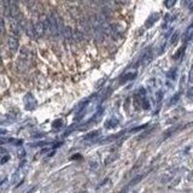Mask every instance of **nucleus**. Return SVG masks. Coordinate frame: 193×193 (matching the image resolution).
<instances>
[{"label": "nucleus", "mask_w": 193, "mask_h": 193, "mask_svg": "<svg viewBox=\"0 0 193 193\" xmlns=\"http://www.w3.org/2000/svg\"><path fill=\"white\" fill-rule=\"evenodd\" d=\"M21 24H22V27L24 28L26 33L28 34V36H30V37H33V39L36 36V34H35V28H34V26L32 24V22L24 21V22H21Z\"/></svg>", "instance_id": "nucleus-1"}, {"label": "nucleus", "mask_w": 193, "mask_h": 193, "mask_svg": "<svg viewBox=\"0 0 193 193\" xmlns=\"http://www.w3.org/2000/svg\"><path fill=\"white\" fill-rule=\"evenodd\" d=\"M7 46H9V50L11 52H16L18 50V40L13 36H9L7 37Z\"/></svg>", "instance_id": "nucleus-2"}, {"label": "nucleus", "mask_w": 193, "mask_h": 193, "mask_svg": "<svg viewBox=\"0 0 193 193\" xmlns=\"http://www.w3.org/2000/svg\"><path fill=\"white\" fill-rule=\"evenodd\" d=\"M34 28H35V34H36V36L40 37V36H42V35L45 34V26H44V22L37 21V22L35 23Z\"/></svg>", "instance_id": "nucleus-3"}, {"label": "nucleus", "mask_w": 193, "mask_h": 193, "mask_svg": "<svg viewBox=\"0 0 193 193\" xmlns=\"http://www.w3.org/2000/svg\"><path fill=\"white\" fill-rule=\"evenodd\" d=\"M26 107L28 110H34L36 107V101H35V99L30 94H28V96H26Z\"/></svg>", "instance_id": "nucleus-4"}, {"label": "nucleus", "mask_w": 193, "mask_h": 193, "mask_svg": "<svg viewBox=\"0 0 193 193\" xmlns=\"http://www.w3.org/2000/svg\"><path fill=\"white\" fill-rule=\"evenodd\" d=\"M136 77V72H127L126 75H123L121 77V83H125V82H128V81H132Z\"/></svg>", "instance_id": "nucleus-5"}, {"label": "nucleus", "mask_w": 193, "mask_h": 193, "mask_svg": "<svg viewBox=\"0 0 193 193\" xmlns=\"http://www.w3.org/2000/svg\"><path fill=\"white\" fill-rule=\"evenodd\" d=\"M117 125H118V121H117V120H115V118H110V120H107V121L105 122V128H107V129L115 128Z\"/></svg>", "instance_id": "nucleus-6"}, {"label": "nucleus", "mask_w": 193, "mask_h": 193, "mask_svg": "<svg viewBox=\"0 0 193 193\" xmlns=\"http://www.w3.org/2000/svg\"><path fill=\"white\" fill-rule=\"evenodd\" d=\"M99 134H100V132H99V130L91 132V133H88L87 135H85V140H91V139H94V138H96Z\"/></svg>", "instance_id": "nucleus-7"}, {"label": "nucleus", "mask_w": 193, "mask_h": 193, "mask_svg": "<svg viewBox=\"0 0 193 193\" xmlns=\"http://www.w3.org/2000/svg\"><path fill=\"white\" fill-rule=\"evenodd\" d=\"M185 48H186V46L184 45V46H181L179 50H177V52L174 54V59H180L181 58V56L184 54V52H185Z\"/></svg>", "instance_id": "nucleus-8"}, {"label": "nucleus", "mask_w": 193, "mask_h": 193, "mask_svg": "<svg viewBox=\"0 0 193 193\" xmlns=\"http://www.w3.org/2000/svg\"><path fill=\"white\" fill-rule=\"evenodd\" d=\"M177 129H179V127H176V128H171V129H169V130H167V132L163 134V140L168 139V138H169L170 135H173V134H174V133H175Z\"/></svg>", "instance_id": "nucleus-9"}, {"label": "nucleus", "mask_w": 193, "mask_h": 193, "mask_svg": "<svg viewBox=\"0 0 193 193\" xmlns=\"http://www.w3.org/2000/svg\"><path fill=\"white\" fill-rule=\"evenodd\" d=\"M103 112H104V107H100V109L96 112V115L92 117V121L94 122V121H96V120H99V117L103 115Z\"/></svg>", "instance_id": "nucleus-10"}, {"label": "nucleus", "mask_w": 193, "mask_h": 193, "mask_svg": "<svg viewBox=\"0 0 193 193\" xmlns=\"http://www.w3.org/2000/svg\"><path fill=\"white\" fill-rule=\"evenodd\" d=\"M142 177H144V175H138L136 177H134L130 182H129V186H133V185H136L139 181H141L142 180Z\"/></svg>", "instance_id": "nucleus-11"}, {"label": "nucleus", "mask_w": 193, "mask_h": 193, "mask_svg": "<svg viewBox=\"0 0 193 193\" xmlns=\"http://www.w3.org/2000/svg\"><path fill=\"white\" fill-rule=\"evenodd\" d=\"M151 57H152V56H151V52H150V51H149V52H146V54H144L142 63H144V64H147V63L151 61Z\"/></svg>", "instance_id": "nucleus-12"}, {"label": "nucleus", "mask_w": 193, "mask_h": 193, "mask_svg": "<svg viewBox=\"0 0 193 193\" xmlns=\"http://www.w3.org/2000/svg\"><path fill=\"white\" fill-rule=\"evenodd\" d=\"M62 125H63V121H62V120H57V121H54V122H53L52 127H53L54 129H57V128H61V127H62Z\"/></svg>", "instance_id": "nucleus-13"}, {"label": "nucleus", "mask_w": 193, "mask_h": 193, "mask_svg": "<svg viewBox=\"0 0 193 193\" xmlns=\"http://www.w3.org/2000/svg\"><path fill=\"white\" fill-rule=\"evenodd\" d=\"M141 106H142V109H145V110H147V109L150 107V104H149V101H147V99H146V98H144V99H142V101H141Z\"/></svg>", "instance_id": "nucleus-14"}, {"label": "nucleus", "mask_w": 193, "mask_h": 193, "mask_svg": "<svg viewBox=\"0 0 193 193\" xmlns=\"http://www.w3.org/2000/svg\"><path fill=\"white\" fill-rule=\"evenodd\" d=\"M175 76H176V69H173V70H170V71L168 72V77H169V79L174 80Z\"/></svg>", "instance_id": "nucleus-15"}, {"label": "nucleus", "mask_w": 193, "mask_h": 193, "mask_svg": "<svg viewBox=\"0 0 193 193\" xmlns=\"http://www.w3.org/2000/svg\"><path fill=\"white\" fill-rule=\"evenodd\" d=\"M179 98H180V94H179V93H176L175 96H173V98H171V100H170V103H169V104H170V105H173V104H175V103H176V101L179 100Z\"/></svg>", "instance_id": "nucleus-16"}, {"label": "nucleus", "mask_w": 193, "mask_h": 193, "mask_svg": "<svg viewBox=\"0 0 193 193\" xmlns=\"http://www.w3.org/2000/svg\"><path fill=\"white\" fill-rule=\"evenodd\" d=\"M9 142L15 145H22V140H17V139H9Z\"/></svg>", "instance_id": "nucleus-17"}, {"label": "nucleus", "mask_w": 193, "mask_h": 193, "mask_svg": "<svg viewBox=\"0 0 193 193\" xmlns=\"http://www.w3.org/2000/svg\"><path fill=\"white\" fill-rule=\"evenodd\" d=\"M27 5H28V7L33 9L36 5V0H27Z\"/></svg>", "instance_id": "nucleus-18"}, {"label": "nucleus", "mask_w": 193, "mask_h": 193, "mask_svg": "<svg viewBox=\"0 0 193 193\" xmlns=\"http://www.w3.org/2000/svg\"><path fill=\"white\" fill-rule=\"evenodd\" d=\"M175 1H176V0H167V1H165V6H167V7H171V6L175 4Z\"/></svg>", "instance_id": "nucleus-19"}, {"label": "nucleus", "mask_w": 193, "mask_h": 193, "mask_svg": "<svg viewBox=\"0 0 193 193\" xmlns=\"http://www.w3.org/2000/svg\"><path fill=\"white\" fill-rule=\"evenodd\" d=\"M177 39H179V34H177V33H175V34L173 35V37H171V44H176Z\"/></svg>", "instance_id": "nucleus-20"}, {"label": "nucleus", "mask_w": 193, "mask_h": 193, "mask_svg": "<svg viewBox=\"0 0 193 193\" xmlns=\"http://www.w3.org/2000/svg\"><path fill=\"white\" fill-rule=\"evenodd\" d=\"M188 80L193 82V65L191 66V70H190V74H188Z\"/></svg>", "instance_id": "nucleus-21"}, {"label": "nucleus", "mask_w": 193, "mask_h": 193, "mask_svg": "<svg viewBox=\"0 0 193 193\" xmlns=\"http://www.w3.org/2000/svg\"><path fill=\"white\" fill-rule=\"evenodd\" d=\"M187 96H188V98H192L193 99V87H191V88L187 91Z\"/></svg>", "instance_id": "nucleus-22"}, {"label": "nucleus", "mask_w": 193, "mask_h": 193, "mask_svg": "<svg viewBox=\"0 0 193 193\" xmlns=\"http://www.w3.org/2000/svg\"><path fill=\"white\" fill-rule=\"evenodd\" d=\"M146 126H147V125H145V126H141V127H138V128L132 129V133H134V132H138V130H141V129H144V128H145Z\"/></svg>", "instance_id": "nucleus-23"}, {"label": "nucleus", "mask_w": 193, "mask_h": 193, "mask_svg": "<svg viewBox=\"0 0 193 193\" xmlns=\"http://www.w3.org/2000/svg\"><path fill=\"white\" fill-rule=\"evenodd\" d=\"M9 160H10V156H4V158L1 160V164H5Z\"/></svg>", "instance_id": "nucleus-24"}, {"label": "nucleus", "mask_w": 193, "mask_h": 193, "mask_svg": "<svg viewBox=\"0 0 193 193\" xmlns=\"http://www.w3.org/2000/svg\"><path fill=\"white\" fill-rule=\"evenodd\" d=\"M76 158H77V160H80V158H81V156H80V155H75V156H72V157H71V160H76Z\"/></svg>", "instance_id": "nucleus-25"}, {"label": "nucleus", "mask_w": 193, "mask_h": 193, "mask_svg": "<svg viewBox=\"0 0 193 193\" xmlns=\"http://www.w3.org/2000/svg\"><path fill=\"white\" fill-rule=\"evenodd\" d=\"M191 11H193V5L191 6Z\"/></svg>", "instance_id": "nucleus-26"}]
</instances>
